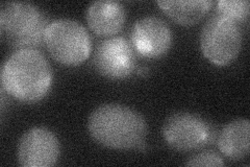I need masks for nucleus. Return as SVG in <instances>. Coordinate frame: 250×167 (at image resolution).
<instances>
[{
	"label": "nucleus",
	"mask_w": 250,
	"mask_h": 167,
	"mask_svg": "<svg viewBox=\"0 0 250 167\" xmlns=\"http://www.w3.org/2000/svg\"><path fill=\"white\" fill-rule=\"evenodd\" d=\"M85 19L94 33L98 36L107 37L121 30L126 20V12L120 1L98 0L88 6Z\"/></svg>",
	"instance_id": "10"
},
{
	"label": "nucleus",
	"mask_w": 250,
	"mask_h": 167,
	"mask_svg": "<svg viewBox=\"0 0 250 167\" xmlns=\"http://www.w3.org/2000/svg\"><path fill=\"white\" fill-rule=\"evenodd\" d=\"M49 23L39 7L30 2H3L0 7V34L14 48L36 49L44 43Z\"/></svg>",
	"instance_id": "3"
},
{
	"label": "nucleus",
	"mask_w": 250,
	"mask_h": 167,
	"mask_svg": "<svg viewBox=\"0 0 250 167\" xmlns=\"http://www.w3.org/2000/svg\"><path fill=\"white\" fill-rule=\"evenodd\" d=\"M249 9L248 0H220L217 2L218 14L236 22L247 20Z\"/></svg>",
	"instance_id": "13"
},
{
	"label": "nucleus",
	"mask_w": 250,
	"mask_h": 167,
	"mask_svg": "<svg viewBox=\"0 0 250 167\" xmlns=\"http://www.w3.org/2000/svg\"><path fill=\"white\" fill-rule=\"evenodd\" d=\"M44 44L54 60L66 66H76L91 53L88 30L73 19L60 18L51 21L44 35Z\"/></svg>",
	"instance_id": "4"
},
{
	"label": "nucleus",
	"mask_w": 250,
	"mask_h": 167,
	"mask_svg": "<svg viewBox=\"0 0 250 167\" xmlns=\"http://www.w3.org/2000/svg\"><path fill=\"white\" fill-rule=\"evenodd\" d=\"M187 166H223L222 157L213 150H205L192 156L185 163Z\"/></svg>",
	"instance_id": "14"
},
{
	"label": "nucleus",
	"mask_w": 250,
	"mask_h": 167,
	"mask_svg": "<svg viewBox=\"0 0 250 167\" xmlns=\"http://www.w3.org/2000/svg\"><path fill=\"white\" fill-rule=\"evenodd\" d=\"M212 0H158L162 11L182 25H193L200 21L213 5Z\"/></svg>",
	"instance_id": "12"
},
{
	"label": "nucleus",
	"mask_w": 250,
	"mask_h": 167,
	"mask_svg": "<svg viewBox=\"0 0 250 167\" xmlns=\"http://www.w3.org/2000/svg\"><path fill=\"white\" fill-rule=\"evenodd\" d=\"M250 123L246 118H238L226 124L218 137V147L231 160L238 161L249 154Z\"/></svg>",
	"instance_id": "11"
},
{
	"label": "nucleus",
	"mask_w": 250,
	"mask_h": 167,
	"mask_svg": "<svg viewBox=\"0 0 250 167\" xmlns=\"http://www.w3.org/2000/svg\"><path fill=\"white\" fill-rule=\"evenodd\" d=\"M88 130L91 137L105 147L142 149L147 136V122L134 109L119 103H104L91 113Z\"/></svg>",
	"instance_id": "2"
},
{
	"label": "nucleus",
	"mask_w": 250,
	"mask_h": 167,
	"mask_svg": "<svg viewBox=\"0 0 250 167\" xmlns=\"http://www.w3.org/2000/svg\"><path fill=\"white\" fill-rule=\"evenodd\" d=\"M135 48L123 37L104 40L93 54V66L99 74L111 79H123L134 72L137 66Z\"/></svg>",
	"instance_id": "7"
},
{
	"label": "nucleus",
	"mask_w": 250,
	"mask_h": 167,
	"mask_svg": "<svg viewBox=\"0 0 250 167\" xmlns=\"http://www.w3.org/2000/svg\"><path fill=\"white\" fill-rule=\"evenodd\" d=\"M2 90L22 102L42 100L51 89L53 71L45 55L37 49L14 51L2 64Z\"/></svg>",
	"instance_id": "1"
},
{
	"label": "nucleus",
	"mask_w": 250,
	"mask_h": 167,
	"mask_svg": "<svg viewBox=\"0 0 250 167\" xmlns=\"http://www.w3.org/2000/svg\"><path fill=\"white\" fill-rule=\"evenodd\" d=\"M61 144L56 134L35 126L22 135L18 144V161L24 167H49L59 160Z\"/></svg>",
	"instance_id": "8"
},
{
	"label": "nucleus",
	"mask_w": 250,
	"mask_h": 167,
	"mask_svg": "<svg viewBox=\"0 0 250 167\" xmlns=\"http://www.w3.org/2000/svg\"><path fill=\"white\" fill-rule=\"evenodd\" d=\"M131 44L135 50L145 58H160L172 45V30L167 23L156 16L138 19L131 28Z\"/></svg>",
	"instance_id": "9"
},
{
	"label": "nucleus",
	"mask_w": 250,
	"mask_h": 167,
	"mask_svg": "<svg viewBox=\"0 0 250 167\" xmlns=\"http://www.w3.org/2000/svg\"><path fill=\"white\" fill-rule=\"evenodd\" d=\"M162 134L167 144L178 152L199 149L214 139V129L208 121L189 112L170 115L164 122Z\"/></svg>",
	"instance_id": "6"
},
{
	"label": "nucleus",
	"mask_w": 250,
	"mask_h": 167,
	"mask_svg": "<svg viewBox=\"0 0 250 167\" xmlns=\"http://www.w3.org/2000/svg\"><path fill=\"white\" fill-rule=\"evenodd\" d=\"M200 47L205 57L219 66L236 60L242 47V30L238 22L220 14L213 15L203 25Z\"/></svg>",
	"instance_id": "5"
}]
</instances>
